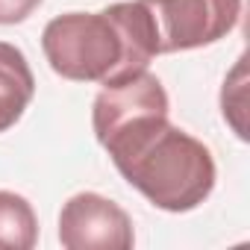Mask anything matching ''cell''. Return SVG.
<instances>
[{"label": "cell", "mask_w": 250, "mask_h": 250, "mask_svg": "<svg viewBox=\"0 0 250 250\" xmlns=\"http://www.w3.org/2000/svg\"><path fill=\"white\" fill-rule=\"evenodd\" d=\"M168 112H145L100 139L118 174L156 209L191 212L215 188V159L203 142L174 127Z\"/></svg>", "instance_id": "cell-1"}, {"label": "cell", "mask_w": 250, "mask_h": 250, "mask_svg": "<svg viewBox=\"0 0 250 250\" xmlns=\"http://www.w3.org/2000/svg\"><path fill=\"white\" fill-rule=\"evenodd\" d=\"M42 50L62 80L118 83L159 56V36L142 0L112 3L103 12H68L42 33Z\"/></svg>", "instance_id": "cell-2"}, {"label": "cell", "mask_w": 250, "mask_h": 250, "mask_svg": "<svg viewBox=\"0 0 250 250\" xmlns=\"http://www.w3.org/2000/svg\"><path fill=\"white\" fill-rule=\"evenodd\" d=\"M159 36V53H180L227 39L241 15V0H142Z\"/></svg>", "instance_id": "cell-3"}, {"label": "cell", "mask_w": 250, "mask_h": 250, "mask_svg": "<svg viewBox=\"0 0 250 250\" xmlns=\"http://www.w3.org/2000/svg\"><path fill=\"white\" fill-rule=\"evenodd\" d=\"M133 221L103 194L80 191L59 212V244L65 250H130Z\"/></svg>", "instance_id": "cell-4"}, {"label": "cell", "mask_w": 250, "mask_h": 250, "mask_svg": "<svg viewBox=\"0 0 250 250\" xmlns=\"http://www.w3.org/2000/svg\"><path fill=\"white\" fill-rule=\"evenodd\" d=\"M33 94L36 77L30 71L27 56L15 44L0 42V133H6L21 121Z\"/></svg>", "instance_id": "cell-5"}, {"label": "cell", "mask_w": 250, "mask_h": 250, "mask_svg": "<svg viewBox=\"0 0 250 250\" xmlns=\"http://www.w3.org/2000/svg\"><path fill=\"white\" fill-rule=\"evenodd\" d=\"M39 241V218L27 197L0 191V250H33Z\"/></svg>", "instance_id": "cell-6"}, {"label": "cell", "mask_w": 250, "mask_h": 250, "mask_svg": "<svg viewBox=\"0 0 250 250\" xmlns=\"http://www.w3.org/2000/svg\"><path fill=\"white\" fill-rule=\"evenodd\" d=\"M42 6V0H0V24H21L27 21L36 9Z\"/></svg>", "instance_id": "cell-7"}]
</instances>
